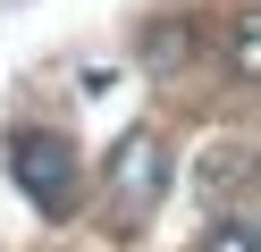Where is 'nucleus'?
Wrapping results in <instances>:
<instances>
[{"label": "nucleus", "instance_id": "f257e3e1", "mask_svg": "<svg viewBox=\"0 0 261 252\" xmlns=\"http://www.w3.org/2000/svg\"><path fill=\"white\" fill-rule=\"evenodd\" d=\"M9 177H17V193L34 202L42 218H68V210H76V177H85V151H76L68 134L34 126V134L9 143Z\"/></svg>", "mask_w": 261, "mask_h": 252}, {"label": "nucleus", "instance_id": "f03ea898", "mask_svg": "<svg viewBox=\"0 0 261 252\" xmlns=\"http://www.w3.org/2000/svg\"><path fill=\"white\" fill-rule=\"evenodd\" d=\"M160 193H169V143H160V134H126V143L110 151V227L135 235L143 218L160 210Z\"/></svg>", "mask_w": 261, "mask_h": 252}, {"label": "nucleus", "instance_id": "7ed1b4c3", "mask_svg": "<svg viewBox=\"0 0 261 252\" xmlns=\"http://www.w3.org/2000/svg\"><path fill=\"white\" fill-rule=\"evenodd\" d=\"M227 67H236L244 84H261V9H244L236 25H227Z\"/></svg>", "mask_w": 261, "mask_h": 252}, {"label": "nucleus", "instance_id": "20e7f679", "mask_svg": "<svg viewBox=\"0 0 261 252\" xmlns=\"http://www.w3.org/2000/svg\"><path fill=\"white\" fill-rule=\"evenodd\" d=\"M202 252H261V218H219L202 235Z\"/></svg>", "mask_w": 261, "mask_h": 252}]
</instances>
